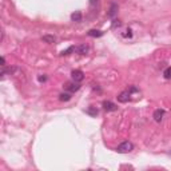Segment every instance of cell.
I'll return each mask as SVG.
<instances>
[{
    "mask_svg": "<svg viewBox=\"0 0 171 171\" xmlns=\"http://www.w3.org/2000/svg\"><path fill=\"white\" fill-rule=\"evenodd\" d=\"M132 150H134V146L131 142H123L116 147V151L119 154H127V152H131Z\"/></svg>",
    "mask_w": 171,
    "mask_h": 171,
    "instance_id": "1",
    "label": "cell"
},
{
    "mask_svg": "<svg viewBox=\"0 0 171 171\" xmlns=\"http://www.w3.org/2000/svg\"><path fill=\"white\" fill-rule=\"evenodd\" d=\"M71 77H72L73 81L79 83V81H81L84 79V73H83V71H80V69H73L72 72H71Z\"/></svg>",
    "mask_w": 171,
    "mask_h": 171,
    "instance_id": "2",
    "label": "cell"
},
{
    "mask_svg": "<svg viewBox=\"0 0 171 171\" xmlns=\"http://www.w3.org/2000/svg\"><path fill=\"white\" fill-rule=\"evenodd\" d=\"M102 106H103V108H104L106 111H116V110H118V106H116L115 103L110 102V100H104Z\"/></svg>",
    "mask_w": 171,
    "mask_h": 171,
    "instance_id": "3",
    "label": "cell"
},
{
    "mask_svg": "<svg viewBox=\"0 0 171 171\" xmlns=\"http://www.w3.org/2000/svg\"><path fill=\"white\" fill-rule=\"evenodd\" d=\"M130 96H131L130 91H123V92H120V94H119L118 100L120 103H127L128 100H130Z\"/></svg>",
    "mask_w": 171,
    "mask_h": 171,
    "instance_id": "4",
    "label": "cell"
},
{
    "mask_svg": "<svg viewBox=\"0 0 171 171\" xmlns=\"http://www.w3.org/2000/svg\"><path fill=\"white\" fill-rule=\"evenodd\" d=\"M152 116H154V119H155V122H160V120H162L163 119V116H164V110H160V108H159V110H155L154 111V115H152Z\"/></svg>",
    "mask_w": 171,
    "mask_h": 171,
    "instance_id": "5",
    "label": "cell"
},
{
    "mask_svg": "<svg viewBox=\"0 0 171 171\" xmlns=\"http://www.w3.org/2000/svg\"><path fill=\"white\" fill-rule=\"evenodd\" d=\"M65 88L68 91H71V92H73V91H77L80 88V84H77L76 81H73V83H68V84L65 85Z\"/></svg>",
    "mask_w": 171,
    "mask_h": 171,
    "instance_id": "6",
    "label": "cell"
},
{
    "mask_svg": "<svg viewBox=\"0 0 171 171\" xmlns=\"http://www.w3.org/2000/svg\"><path fill=\"white\" fill-rule=\"evenodd\" d=\"M104 35L103 31H98V29H90L88 31V36H92V37H100Z\"/></svg>",
    "mask_w": 171,
    "mask_h": 171,
    "instance_id": "7",
    "label": "cell"
},
{
    "mask_svg": "<svg viewBox=\"0 0 171 171\" xmlns=\"http://www.w3.org/2000/svg\"><path fill=\"white\" fill-rule=\"evenodd\" d=\"M71 20H72V21H76V23L81 21V12H80V11H76V12H73L72 15H71Z\"/></svg>",
    "mask_w": 171,
    "mask_h": 171,
    "instance_id": "8",
    "label": "cell"
},
{
    "mask_svg": "<svg viewBox=\"0 0 171 171\" xmlns=\"http://www.w3.org/2000/svg\"><path fill=\"white\" fill-rule=\"evenodd\" d=\"M116 12H118V4L112 3V4H111V8H110V12H108V16L114 17L115 15H116Z\"/></svg>",
    "mask_w": 171,
    "mask_h": 171,
    "instance_id": "9",
    "label": "cell"
},
{
    "mask_svg": "<svg viewBox=\"0 0 171 171\" xmlns=\"http://www.w3.org/2000/svg\"><path fill=\"white\" fill-rule=\"evenodd\" d=\"M88 45H85V44H81V45H79V47H77L76 48V51L79 53H81V55H85V53L88 52Z\"/></svg>",
    "mask_w": 171,
    "mask_h": 171,
    "instance_id": "10",
    "label": "cell"
},
{
    "mask_svg": "<svg viewBox=\"0 0 171 171\" xmlns=\"http://www.w3.org/2000/svg\"><path fill=\"white\" fill-rule=\"evenodd\" d=\"M41 39H43V41H45V43H49V44L55 43V36H51V35H44Z\"/></svg>",
    "mask_w": 171,
    "mask_h": 171,
    "instance_id": "11",
    "label": "cell"
},
{
    "mask_svg": "<svg viewBox=\"0 0 171 171\" xmlns=\"http://www.w3.org/2000/svg\"><path fill=\"white\" fill-rule=\"evenodd\" d=\"M87 114L88 115H91V116H96V115H98V108H96V107H88V108H87Z\"/></svg>",
    "mask_w": 171,
    "mask_h": 171,
    "instance_id": "12",
    "label": "cell"
},
{
    "mask_svg": "<svg viewBox=\"0 0 171 171\" xmlns=\"http://www.w3.org/2000/svg\"><path fill=\"white\" fill-rule=\"evenodd\" d=\"M69 99H71V94H68V92L59 95V100H61V102H68Z\"/></svg>",
    "mask_w": 171,
    "mask_h": 171,
    "instance_id": "13",
    "label": "cell"
},
{
    "mask_svg": "<svg viewBox=\"0 0 171 171\" xmlns=\"http://www.w3.org/2000/svg\"><path fill=\"white\" fill-rule=\"evenodd\" d=\"M163 76H164V79H171V67H168V68L164 69Z\"/></svg>",
    "mask_w": 171,
    "mask_h": 171,
    "instance_id": "14",
    "label": "cell"
},
{
    "mask_svg": "<svg viewBox=\"0 0 171 171\" xmlns=\"http://www.w3.org/2000/svg\"><path fill=\"white\" fill-rule=\"evenodd\" d=\"M72 51H75V47H69V48H67L65 51H63L60 55H61V56H65V55H69V53L72 52Z\"/></svg>",
    "mask_w": 171,
    "mask_h": 171,
    "instance_id": "15",
    "label": "cell"
},
{
    "mask_svg": "<svg viewBox=\"0 0 171 171\" xmlns=\"http://www.w3.org/2000/svg\"><path fill=\"white\" fill-rule=\"evenodd\" d=\"M39 80H40V81H45V76H39Z\"/></svg>",
    "mask_w": 171,
    "mask_h": 171,
    "instance_id": "16",
    "label": "cell"
}]
</instances>
